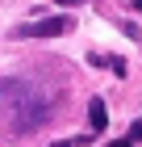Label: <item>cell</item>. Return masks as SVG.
Masks as SVG:
<instances>
[{
  "label": "cell",
  "mask_w": 142,
  "mask_h": 147,
  "mask_svg": "<svg viewBox=\"0 0 142 147\" xmlns=\"http://www.w3.org/2000/svg\"><path fill=\"white\" fill-rule=\"evenodd\" d=\"M0 97L9 101V118H13L17 135H29L38 126H46L50 113H55V97L42 92V88H33L29 80H21V76H0Z\"/></svg>",
  "instance_id": "6da1fadb"
},
{
  "label": "cell",
  "mask_w": 142,
  "mask_h": 147,
  "mask_svg": "<svg viewBox=\"0 0 142 147\" xmlns=\"http://www.w3.org/2000/svg\"><path fill=\"white\" fill-rule=\"evenodd\" d=\"M71 30V17H42V21H29V25H21V30H13V38H59V34H67Z\"/></svg>",
  "instance_id": "7a4b0ae2"
},
{
  "label": "cell",
  "mask_w": 142,
  "mask_h": 147,
  "mask_svg": "<svg viewBox=\"0 0 142 147\" xmlns=\"http://www.w3.org/2000/svg\"><path fill=\"white\" fill-rule=\"evenodd\" d=\"M105 122H109V109H105V101H100V97H92V105H88V126H92V135H96V130H105Z\"/></svg>",
  "instance_id": "3957f363"
},
{
  "label": "cell",
  "mask_w": 142,
  "mask_h": 147,
  "mask_svg": "<svg viewBox=\"0 0 142 147\" xmlns=\"http://www.w3.org/2000/svg\"><path fill=\"white\" fill-rule=\"evenodd\" d=\"M100 63H109L113 76H125V63H121V59H100Z\"/></svg>",
  "instance_id": "277c9868"
},
{
  "label": "cell",
  "mask_w": 142,
  "mask_h": 147,
  "mask_svg": "<svg viewBox=\"0 0 142 147\" xmlns=\"http://www.w3.org/2000/svg\"><path fill=\"white\" fill-rule=\"evenodd\" d=\"M130 143H142V118H138V122L130 126Z\"/></svg>",
  "instance_id": "5b68a950"
},
{
  "label": "cell",
  "mask_w": 142,
  "mask_h": 147,
  "mask_svg": "<svg viewBox=\"0 0 142 147\" xmlns=\"http://www.w3.org/2000/svg\"><path fill=\"white\" fill-rule=\"evenodd\" d=\"M105 147H134L130 139H113V143H105Z\"/></svg>",
  "instance_id": "8992f818"
},
{
  "label": "cell",
  "mask_w": 142,
  "mask_h": 147,
  "mask_svg": "<svg viewBox=\"0 0 142 147\" xmlns=\"http://www.w3.org/2000/svg\"><path fill=\"white\" fill-rule=\"evenodd\" d=\"M55 4H63V9H71V4H88V0H55Z\"/></svg>",
  "instance_id": "52a82bcc"
},
{
  "label": "cell",
  "mask_w": 142,
  "mask_h": 147,
  "mask_svg": "<svg viewBox=\"0 0 142 147\" xmlns=\"http://www.w3.org/2000/svg\"><path fill=\"white\" fill-rule=\"evenodd\" d=\"M134 9H138V13H142V0H134Z\"/></svg>",
  "instance_id": "ba28073f"
},
{
  "label": "cell",
  "mask_w": 142,
  "mask_h": 147,
  "mask_svg": "<svg viewBox=\"0 0 142 147\" xmlns=\"http://www.w3.org/2000/svg\"><path fill=\"white\" fill-rule=\"evenodd\" d=\"M50 147H71V143H50Z\"/></svg>",
  "instance_id": "9c48e42d"
}]
</instances>
